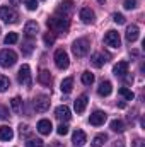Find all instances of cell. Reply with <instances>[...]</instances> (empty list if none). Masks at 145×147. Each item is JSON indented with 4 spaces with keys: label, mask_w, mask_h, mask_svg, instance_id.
Segmentation results:
<instances>
[{
    "label": "cell",
    "mask_w": 145,
    "mask_h": 147,
    "mask_svg": "<svg viewBox=\"0 0 145 147\" xmlns=\"http://www.w3.org/2000/svg\"><path fill=\"white\" fill-rule=\"evenodd\" d=\"M48 28L56 31V33H67L68 31V26H70V21L67 16H53L46 21Z\"/></svg>",
    "instance_id": "cell-1"
},
{
    "label": "cell",
    "mask_w": 145,
    "mask_h": 147,
    "mask_svg": "<svg viewBox=\"0 0 145 147\" xmlns=\"http://www.w3.org/2000/svg\"><path fill=\"white\" fill-rule=\"evenodd\" d=\"M72 51H73V55H75V57H79V58L85 57V55H87V51H89V41H87L85 38H80V39L73 41Z\"/></svg>",
    "instance_id": "cell-2"
},
{
    "label": "cell",
    "mask_w": 145,
    "mask_h": 147,
    "mask_svg": "<svg viewBox=\"0 0 145 147\" xmlns=\"http://www.w3.org/2000/svg\"><path fill=\"white\" fill-rule=\"evenodd\" d=\"M15 62H17V55H15L12 50H2V51H0V65H2V67L9 69V67H12Z\"/></svg>",
    "instance_id": "cell-3"
},
{
    "label": "cell",
    "mask_w": 145,
    "mask_h": 147,
    "mask_svg": "<svg viewBox=\"0 0 145 147\" xmlns=\"http://www.w3.org/2000/svg\"><path fill=\"white\" fill-rule=\"evenodd\" d=\"M0 19H2L3 22H7V24H14V22H17L19 16H17V12H15L14 9H10V7H0Z\"/></svg>",
    "instance_id": "cell-4"
},
{
    "label": "cell",
    "mask_w": 145,
    "mask_h": 147,
    "mask_svg": "<svg viewBox=\"0 0 145 147\" xmlns=\"http://www.w3.org/2000/svg\"><path fill=\"white\" fill-rule=\"evenodd\" d=\"M68 63H70V60H68L67 51H65V50H56V51H55V65L63 70V69L68 67Z\"/></svg>",
    "instance_id": "cell-5"
},
{
    "label": "cell",
    "mask_w": 145,
    "mask_h": 147,
    "mask_svg": "<svg viewBox=\"0 0 145 147\" xmlns=\"http://www.w3.org/2000/svg\"><path fill=\"white\" fill-rule=\"evenodd\" d=\"M17 80L22 84V86H31V69H29V65H22L21 69H19V74H17Z\"/></svg>",
    "instance_id": "cell-6"
},
{
    "label": "cell",
    "mask_w": 145,
    "mask_h": 147,
    "mask_svg": "<svg viewBox=\"0 0 145 147\" xmlns=\"http://www.w3.org/2000/svg\"><path fill=\"white\" fill-rule=\"evenodd\" d=\"M104 43L108 45V46H111V48H119L121 46V38H119V34L116 33V31H108L106 34H104Z\"/></svg>",
    "instance_id": "cell-7"
},
{
    "label": "cell",
    "mask_w": 145,
    "mask_h": 147,
    "mask_svg": "<svg viewBox=\"0 0 145 147\" xmlns=\"http://www.w3.org/2000/svg\"><path fill=\"white\" fill-rule=\"evenodd\" d=\"M48 108H50V98L48 96H38L36 99H34V110L36 111L43 113Z\"/></svg>",
    "instance_id": "cell-8"
},
{
    "label": "cell",
    "mask_w": 145,
    "mask_h": 147,
    "mask_svg": "<svg viewBox=\"0 0 145 147\" xmlns=\"http://www.w3.org/2000/svg\"><path fill=\"white\" fill-rule=\"evenodd\" d=\"M106 118H108V115H106L104 111H94V113L91 115L89 121H91V125H96V127H99V125H103V123L106 121Z\"/></svg>",
    "instance_id": "cell-9"
},
{
    "label": "cell",
    "mask_w": 145,
    "mask_h": 147,
    "mask_svg": "<svg viewBox=\"0 0 145 147\" xmlns=\"http://www.w3.org/2000/svg\"><path fill=\"white\" fill-rule=\"evenodd\" d=\"M72 142H73V146L82 147L85 142H87V135H85V132H82V130H75L73 135H72Z\"/></svg>",
    "instance_id": "cell-10"
},
{
    "label": "cell",
    "mask_w": 145,
    "mask_h": 147,
    "mask_svg": "<svg viewBox=\"0 0 145 147\" xmlns=\"http://www.w3.org/2000/svg\"><path fill=\"white\" fill-rule=\"evenodd\" d=\"M55 116L58 118V120H63V121H67V120H70V110H68V106H65V105H62V106H58L56 110H55Z\"/></svg>",
    "instance_id": "cell-11"
},
{
    "label": "cell",
    "mask_w": 145,
    "mask_h": 147,
    "mask_svg": "<svg viewBox=\"0 0 145 147\" xmlns=\"http://www.w3.org/2000/svg\"><path fill=\"white\" fill-rule=\"evenodd\" d=\"M51 128H53V125H51L50 120H39V121H38V132H39L41 135H50Z\"/></svg>",
    "instance_id": "cell-12"
},
{
    "label": "cell",
    "mask_w": 145,
    "mask_h": 147,
    "mask_svg": "<svg viewBox=\"0 0 145 147\" xmlns=\"http://www.w3.org/2000/svg\"><path fill=\"white\" fill-rule=\"evenodd\" d=\"M113 74L116 77H125V74H128V62H118L113 67Z\"/></svg>",
    "instance_id": "cell-13"
},
{
    "label": "cell",
    "mask_w": 145,
    "mask_h": 147,
    "mask_svg": "<svg viewBox=\"0 0 145 147\" xmlns=\"http://www.w3.org/2000/svg\"><path fill=\"white\" fill-rule=\"evenodd\" d=\"M80 19H82V22H85V24H91V22H94L96 16H94V12H92L89 7H84V9L80 10Z\"/></svg>",
    "instance_id": "cell-14"
},
{
    "label": "cell",
    "mask_w": 145,
    "mask_h": 147,
    "mask_svg": "<svg viewBox=\"0 0 145 147\" xmlns=\"http://www.w3.org/2000/svg\"><path fill=\"white\" fill-rule=\"evenodd\" d=\"M138 34H140V29H138V26L132 24V26H128V28H126V39H128L130 43L137 41V39H138Z\"/></svg>",
    "instance_id": "cell-15"
},
{
    "label": "cell",
    "mask_w": 145,
    "mask_h": 147,
    "mask_svg": "<svg viewBox=\"0 0 145 147\" xmlns=\"http://www.w3.org/2000/svg\"><path fill=\"white\" fill-rule=\"evenodd\" d=\"M106 62H108V60H106V55H103V53H94V55L91 57V63H92L96 69H101Z\"/></svg>",
    "instance_id": "cell-16"
},
{
    "label": "cell",
    "mask_w": 145,
    "mask_h": 147,
    "mask_svg": "<svg viewBox=\"0 0 145 147\" xmlns=\"http://www.w3.org/2000/svg\"><path fill=\"white\" fill-rule=\"evenodd\" d=\"M85 106H87V96H85V94H82V96H79V98L75 99L73 108H75V111H77V113H84Z\"/></svg>",
    "instance_id": "cell-17"
},
{
    "label": "cell",
    "mask_w": 145,
    "mask_h": 147,
    "mask_svg": "<svg viewBox=\"0 0 145 147\" xmlns=\"http://www.w3.org/2000/svg\"><path fill=\"white\" fill-rule=\"evenodd\" d=\"M111 91H113V86H111V82H109V80H103V82L99 84V87H97L99 96H109V94H111Z\"/></svg>",
    "instance_id": "cell-18"
},
{
    "label": "cell",
    "mask_w": 145,
    "mask_h": 147,
    "mask_svg": "<svg viewBox=\"0 0 145 147\" xmlns=\"http://www.w3.org/2000/svg\"><path fill=\"white\" fill-rule=\"evenodd\" d=\"M24 33H26V36L28 38L34 36V34L38 33V22L36 21H29V22L26 24V28H24Z\"/></svg>",
    "instance_id": "cell-19"
},
{
    "label": "cell",
    "mask_w": 145,
    "mask_h": 147,
    "mask_svg": "<svg viewBox=\"0 0 145 147\" xmlns=\"http://www.w3.org/2000/svg\"><path fill=\"white\" fill-rule=\"evenodd\" d=\"M38 80H39L43 86H50L53 79H51V74L48 72V70H41V72L38 74Z\"/></svg>",
    "instance_id": "cell-20"
},
{
    "label": "cell",
    "mask_w": 145,
    "mask_h": 147,
    "mask_svg": "<svg viewBox=\"0 0 145 147\" xmlns=\"http://www.w3.org/2000/svg\"><path fill=\"white\" fill-rule=\"evenodd\" d=\"M72 9H73V2H72V0H65V2H62V3H60L58 12H65L63 16H67V17H68V14L72 12Z\"/></svg>",
    "instance_id": "cell-21"
},
{
    "label": "cell",
    "mask_w": 145,
    "mask_h": 147,
    "mask_svg": "<svg viewBox=\"0 0 145 147\" xmlns=\"http://www.w3.org/2000/svg\"><path fill=\"white\" fill-rule=\"evenodd\" d=\"M72 87H73V79H72V77H67V79H63V80H62V86H60L62 92L68 94V92L72 91Z\"/></svg>",
    "instance_id": "cell-22"
},
{
    "label": "cell",
    "mask_w": 145,
    "mask_h": 147,
    "mask_svg": "<svg viewBox=\"0 0 145 147\" xmlns=\"http://www.w3.org/2000/svg\"><path fill=\"white\" fill-rule=\"evenodd\" d=\"M14 137V132L10 127H0V140H10Z\"/></svg>",
    "instance_id": "cell-23"
},
{
    "label": "cell",
    "mask_w": 145,
    "mask_h": 147,
    "mask_svg": "<svg viewBox=\"0 0 145 147\" xmlns=\"http://www.w3.org/2000/svg\"><path fill=\"white\" fill-rule=\"evenodd\" d=\"M106 140H108V135H106V134H99V135L94 137V140H92V147H103Z\"/></svg>",
    "instance_id": "cell-24"
},
{
    "label": "cell",
    "mask_w": 145,
    "mask_h": 147,
    "mask_svg": "<svg viewBox=\"0 0 145 147\" xmlns=\"http://www.w3.org/2000/svg\"><path fill=\"white\" fill-rule=\"evenodd\" d=\"M10 106H12V111H14V113H21V110H22V101H21V98H12V99H10Z\"/></svg>",
    "instance_id": "cell-25"
},
{
    "label": "cell",
    "mask_w": 145,
    "mask_h": 147,
    "mask_svg": "<svg viewBox=\"0 0 145 147\" xmlns=\"http://www.w3.org/2000/svg\"><path fill=\"white\" fill-rule=\"evenodd\" d=\"M111 130H113V132H118V134H121V132L125 130V125H123V121H121V120H113V121H111Z\"/></svg>",
    "instance_id": "cell-26"
},
{
    "label": "cell",
    "mask_w": 145,
    "mask_h": 147,
    "mask_svg": "<svg viewBox=\"0 0 145 147\" xmlns=\"http://www.w3.org/2000/svg\"><path fill=\"white\" fill-rule=\"evenodd\" d=\"M118 92H119V96H123V98H125L126 101H132V99L135 98V94H133V92H132L130 89H126V87H121V89H119Z\"/></svg>",
    "instance_id": "cell-27"
},
{
    "label": "cell",
    "mask_w": 145,
    "mask_h": 147,
    "mask_svg": "<svg viewBox=\"0 0 145 147\" xmlns=\"http://www.w3.org/2000/svg\"><path fill=\"white\" fill-rule=\"evenodd\" d=\"M10 87V80L5 75H0V92H5Z\"/></svg>",
    "instance_id": "cell-28"
},
{
    "label": "cell",
    "mask_w": 145,
    "mask_h": 147,
    "mask_svg": "<svg viewBox=\"0 0 145 147\" xmlns=\"http://www.w3.org/2000/svg\"><path fill=\"white\" fill-rule=\"evenodd\" d=\"M92 82H94V75H92V74L91 72L82 74V84H84V86H91Z\"/></svg>",
    "instance_id": "cell-29"
},
{
    "label": "cell",
    "mask_w": 145,
    "mask_h": 147,
    "mask_svg": "<svg viewBox=\"0 0 145 147\" xmlns=\"http://www.w3.org/2000/svg\"><path fill=\"white\" fill-rule=\"evenodd\" d=\"M43 140L41 139H28V142H26V147H43Z\"/></svg>",
    "instance_id": "cell-30"
},
{
    "label": "cell",
    "mask_w": 145,
    "mask_h": 147,
    "mask_svg": "<svg viewBox=\"0 0 145 147\" xmlns=\"http://www.w3.org/2000/svg\"><path fill=\"white\" fill-rule=\"evenodd\" d=\"M17 39H19L17 33H9L5 36V45H14V43H17Z\"/></svg>",
    "instance_id": "cell-31"
},
{
    "label": "cell",
    "mask_w": 145,
    "mask_h": 147,
    "mask_svg": "<svg viewBox=\"0 0 145 147\" xmlns=\"http://www.w3.org/2000/svg\"><path fill=\"white\" fill-rule=\"evenodd\" d=\"M43 39H44V45H46V46H51V45L55 43V36L50 34V33H46V34L43 36Z\"/></svg>",
    "instance_id": "cell-32"
},
{
    "label": "cell",
    "mask_w": 145,
    "mask_h": 147,
    "mask_svg": "<svg viewBox=\"0 0 145 147\" xmlns=\"http://www.w3.org/2000/svg\"><path fill=\"white\" fill-rule=\"evenodd\" d=\"M24 3H26V7L29 10H36L38 9V0H24Z\"/></svg>",
    "instance_id": "cell-33"
},
{
    "label": "cell",
    "mask_w": 145,
    "mask_h": 147,
    "mask_svg": "<svg viewBox=\"0 0 145 147\" xmlns=\"http://www.w3.org/2000/svg\"><path fill=\"white\" fill-rule=\"evenodd\" d=\"M123 7H125L126 10H132V9H135V7H137V0H125Z\"/></svg>",
    "instance_id": "cell-34"
},
{
    "label": "cell",
    "mask_w": 145,
    "mask_h": 147,
    "mask_svg": "<svg viewBox=\"0 0 145 147\" xmlns=\"http://www.w3.org/2000/svg\"><path fill=\"white\" fill-rule=\"evenodd\" d=\"M56 134H58V135H67V134H68V127H67L65 123H62V125L56 128Z\"/></svg>",
    "instance_id": "cell-35"
},
{
    "label": "cell",
    "mask_w": 145,
    "mask_h": 147,
    "mask_svg": "<svg viewBox=\"0 0 145 147\" xmlns=\"http://www.w3.org/2000/svg\"><path fill=\"white\" fill-rule=\"evenodd\" d=\"M113 21H114L116 24H123V22H125V17H123V14H114V16H113Z\"/></svg>",
    "instance_id": "cell-36"
},
{
    "label": "cell",
    "mask_w": 145,
    "mask_h": 147,
    "mask_svg": "<svg viewBox=\"0 0 145 147\" xmlns=\"http://www.w3.org/2000/svg\"><path fill=\"white\" fill-rule=\"evenodd\" d=\"M21 135H29V127L28 125H21Z\"/></svg>",
    "instance_id": "cell-37"
},
{
    "label": "cell",
    "mask_w": 145,
    "mask_h": 147,
    "mask_svg": "<svg viewBox=\"0 0 145 147\" xmlns=\"http://www.w3.org/2000/svg\"><path fill=\"white\" fill-rule=\"evenodd\" d=\"M132 147H145V142L142 140V139H137L135 142H133V146Z\"/></svg>",
    "instance_id": "cell-38"
},
{
    "label": "cell",
    "mask_w": 145,
    "mask_h": 147,
    "mask_svg": "<svg viewBox=\"0 0 145 147\" xmlns=\"http://www.w3.org/2000/svg\"><path fill=\"white\" fill-rule=\"evenodd\" d=\"M31 51H33V45H31V43H28V45H24V53H26V55H29Z\"/></svg>",
    "instance_id": "cell-39"
},
{
    "label": "cell",
    "mask_w": 145,
    "mask_h": 147,
    "mask_svg": "<svg viewBox=\"0 0 145 147\" xmlns=\"http://www.w3.org/2000/svg\"><path fill=\"white\" fill-rule=\"evenodd\" d=\"M9 2H10V5H19L22 0H9Z\"/></svg>",
    "instance_id": "cell-40"
},
{
    "label": "cell",
    "mask_w": 145,
    "mask_h": 147,
    "mask_svg": "<svg viewBox=\"0 0 145 147\" xmlns=\"http://www.w3.org/2000/svg\"><path fill=\"white\" fill-rule=\"evenodd\" d=\"M51 147H63V146H62V144H58V142H56V144H53V146H51Z\"/></svg>",
    "instance_id": "cell-41"
},
{
    "label": "cell",
    "mask_w": 145,
    "mask_h": 147,
    "mask_svg": "<svg viewBox=\"0 0 145 147\" xmlns=\"http://www.w3.org/2000/svg\"><path fill=\"white\" fill-rule=\"evenodd\" d=\"M114 147H125V146H123V144H116Z\"/></svg>",
    "instance_id": "cell-42"
},
{
    "label": "cell",
    "mask_w": 145,
    "mask_h": 147,
    "mask_svg": "<svg viewBox=\"0 0 145 147\" xmlns=\"http://www.w3.org/2000/svg\"><path fill=\"white\" fill-rule=\"evenodd\" d=\"M97 2H99V3H104V2H106V0H97Z\"/></svg>",
    "instance_id": "cell-43"
},
{
    "label": "cell",
    "mask_w": 145,
    "mask_h": 147,
    "mask_svg": "<svg viewBox=\"0 0 145 147\" xmlns=\"http://www.w3.org/2000/svg\"><path fill=\"white\" fill-rule=\"evenodd\" d=\"M0 118H2V115H0Z\"/></svg>",
    "instance_id": "cell-44"
}]
</instances>
